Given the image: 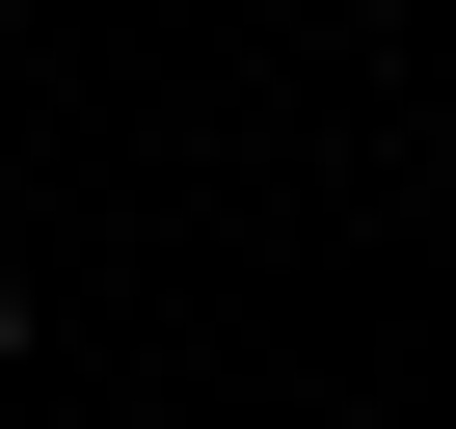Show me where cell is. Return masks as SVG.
Instances as JSON below:
<instances>
[{
  "label": "cell",
  "mask_w": 456,
  "mask_h": 429,
  "mask_svg": "<svg viewBox=\"0 0 456 429\" xmlns=\"http://www.w3.org/2000/svg\"><path fill=\"white\" fill-rule=\"evenodd\" d=\"M0 376H28V269H0Z\"/></svg>",
  "instance_id": "obj_1"
}]
</instances>
